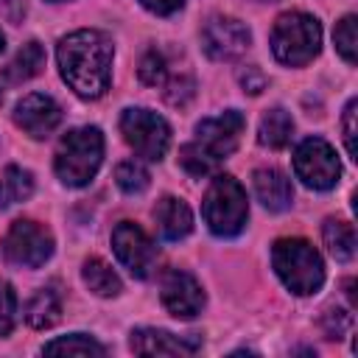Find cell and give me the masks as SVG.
I'll use <instances>...</instances> for the list:
<instances>
[{
  "mask_svg": "<svg viewBox=\"0 0 358 358\" xmlns=\"http://www.w3.org/2000/svg\"><path fill=\"white\" fill-rule=\"evenodd\" d=\"M25 11V0H0V14L11 22H17Z\"/></svg>",
  "mask_w": 358,
  "mask_h": 358,
  "instance_id": "33",
  "label": "cell"
},
{
  "mask_svg": "<svg viewBox=\"0 0 358 358\" xmlns=\"http://www.w3.org/2000/svg\"><path fill=\"white\" fill-rule=\"evenodd\" d=\"M238 81H241L243 92H249V95H257V92H263V90H266V76H263V70H260V67H255V64H249L246 70H241Z\"/></svg>",
  "mask_w": 358,
  "mask_h": 358,
  "instance_id": "31",
  "label": "cell"
},
{
  "mask_svg": "<svg viewBox=\"0 0 358 358\" xmlns=\"http://www.w3.org/2000/svg\"><path fill=\"white\" fill-rule=\"evenodd\" d=\"M252 185H255V193L260 199V204L271 213H280V210H288L291 201H294V187H291V179L277 171V168H257L252 173Z\"/></svg>",
  "mask_w": 358,
  "mask_h": 358,
  "instance_id": "15",
  "label": "cell"
},
{
  "mask_svg": "<svg viewBox=\"0 0 358 358\" xmlns=\"http://www.w3.org/2000/svg\"><path fill=\"white\" fill-rule=\"evenodd\" d=\"M81 277L87 282V288L98 296H117L123 291V282L120 277L112 271V266L101 257H87L84 260V268H81Z\"/></svg>",
  "mask_w": 358,
  "mask_h": 358,
  "instance_id": "20",
  "label": "cell"
},
{
  "mask_svg": "<svg viewBox=\"0 0 358 358\" xmlns=\"http://www.w3.org/2000/svg\"><path fill=\"white\" fill-rule=\"evenodd\" d=\"M243 129H246V120L238 109H227L215 117H204L196 126V140L182 145L179 151L182 168L190 176L213 173L221 165V159H227L238 148Z\"/></svg>",
  "mask_w": 358,
  "mask_h": 358,
  "instance_id": "2",
  "label": "cell"
},
{
  "mask_svg": "<svg viewBox=\"0 0 358 358\" xmlns=\"http://www.w3.org/2000/svg\"><path fill=\"white\" fill-rule=\"evenodd\" d=\"M53 255V235L31 218H17L3 238V257L20 268H39Z\"/></svg>",
  "mask_w": 358,
  "mask_h": 358,
  "instance_id": "9",
  "label": "cell"
},
{
  "mask_svg": "<svg viewBox=\"0 0 358 358\" xmlns=\"http://www.w3.org/2000/svg\"><path fill=\"white\" fill-rule=\"evenodd\" d=\"M129 347L137 355H193V352H199L201 341L182 338V336H173L159 327H140L131 333Z\"/></svg>",
  "mask_w": 358,
  "mask_h": 358,
  "instance_id": "14",
  "label": "cell"
},
{
  "mask_svg": "<svg viewBox=\"0 0 358 358\" xmlns=\"http://www.w3.org/2000/svg\"><path fill=\"white\" fill-rule=\"evenodd\" d=\"M322 324H324L327 338H341V336L350 330V324H352V313H347V310H341V308H330V310L324 313Z\"/></svg>",
  "mask_w": 358,
  "mask_h": 358,
  "instance_id": "29",
  "label": "cell"
},
{
  "mask_svg": "<svg viewBox=\"0 0 358 358\" xmlns=\"http://www.w3.org/2000/svg\"><path fill=\"white\" fill-rule=\"evenodd\" d=\"M103 162V134L95 126L73 129L56 148V176L67 187H84L92 182Z\"/></svg>",
  "mask_w": 358,
  "mask_h": 358,
  "instance_id": "3",
  "label": "cell"
},
{
  "mask_svg": "<svg viewBox=\"0 0 358 358\" xmlns=\"http://www.w3.org/2000/svg\"><path fill=\"white\" fill-rule=\"evenodd\" d=\"M355 109H358V101L350 98L347 109H344V145H347V154L352 159H358V148H355Z\"/></svg>",
  "mask_w": 358,
  "mask_h": 358,
  "instance_id": "30",
  "label": "cell"
},
{
  "mask_svg": "<svg viewBox=\"0 0 358 358\" xmlns=\"http://www.w3.org/2000/svg\"><path fill=\"white\" fill-rule=\"evenodd\" d=\"M333 42H336V50L341 53V59L347 64H355V14H347L336 31H333Z\"/></svg>",
  "mask_w": 358,
  "mask_h": 358,
  "instance_id": "25",
  "label": "cell"
},
{
  "mask_svg": "<svg viewBox=\"0 0 358 358\" xmlns=\"http://www.w3.org/2000/svg\"><path fill=\"white\" fill-rule=\"evenodd\" d=\"M140 81L143 84H148V87H157V84H162L165 81V59H162V53L159 50H148L145 56H143V62H140Z\"/></svg>",
  "mask_w": 358,
  "mask_h": 358,
  "instance_id": "26",
  "label": "cell"
},
{
  "mask_svg": "<svg viewBox=\"0 0 358 358\" xmlns=\"http://www.w3.org/2000/svg\"><path fill=\"white\" fill-rule=\"evenodd\" d=\"M120 131L123 140L134 148V154L143 159H162L171 145V126L165 123V117L143 106L123 109Z\"/></svg>",
  "mask_w": 358,
  "mask_h": 358,
  "instance_id": "7",
  "label": "cell"
},
{
  "mask_svg": "<svg viewBox=\"0 0 358 358\" xmlns=\"http://www.w3.org/2000/svg\"><path fill=\"white\" fill-rule=\"evenodd\" d=\"M201 215L213 235H218V238L238 235L249 218L246 190L238 185V179H232L229 173H218L204 193Z\"/></svg>",
  "mask_w": 358,
  "mask_h": 358,
  "instance_id": "6",
  "label": "cell"
},
{
  "mask_svg": "<svg viewBox=\"0 0 358 358\" xmlns=\"http://www.w3.org/2000/svg\"><path fill=\"white\" fill-rule=\"evenodd\" d=\"M14 316H17V294L6 280H0V336L11 333Z\"/></svg>",
  "mask_w": 358,
  "mask_h": 358,
  "instance_id": "27",
  "label": "cell"
},
{
  "mask_svg": "<svg viewBox=\"0 0 358 358\" xmlns=\"http://www.w3.org/2000/svg\"><path fill=\"white\" fill-rule=\"evenodd\" d=\"M0 101H3V95H0Z\"/></svg>",
  "mask_w": 358,
  "mask_h": 358,
  "instance_id": "36",
  "label": "cell"
},
{
  "mask_svg": "<svg viewBox=\"0 0 358 358\" xmlns=\"http://www.w3.org/2000/svg\"><path fill=\"white\" fill-rule=\"evenodd\" d=\"M159 296H162L165 310L176 319H193L204 308V291H201L199 280L182 268H171L162 277Z\"/></svg>",
  "mask_w": 358,
  "mask_h": 358,
  "instance_id": "12",
  "label": "cell"
},
{
  "mask_svg": "<svg viewBox=\"0 0 358 358\" xmlns=\"http://www.w3.org/2000/svg\"><path fill=\"white\" fill-rule=\"evenodd\" d=\"M14 123H17L25 134L42 140V137H48V134L62 123V109H59V103H56L50 95L31 92V95H25V98L14 106Z\"/></svg>",
  "mask_w": 358,
  "mask_h": 358,
  "instance_id": "13",
  "label": "cell"
},
{
  "mask_svg": "<svg viewBox=\"0 0 358 358\" xmlns=\"http://www.w3.org/2000/svg\"><path fill=\"white\" fill-rule=\"evenodd\" d=\"M3 48H6V36L0 34V50H3Z\"/></svg>",
  "mask_w": 358,
  "mask_h": 358,
  "instance_id": "34",
  "label": "cell"
},
{
  "mask_svg": "<svg viewBox=\"0 0 358 358\" xmlns=\"http://www.w3.org/2000/svg\"><path fill=\"white\" fill-rule=\"evenodd\" d=\"M252 42V34L249 28L235 20V17H224V14H215L204 22L201 28V48L210 59L215 62H229V59H238L241 53H246Z\"/></svg>",
  "mask_w": 358,
  "mask_h": 358,
  "instance_id": "11",
  "label": "cell"
},
{
  "mask_svg": "<svg viewBox=\"0 0 358 358\" xmlns=\"http://www.w3.org/2000/svg\"><path fill=\"white\" fill-rule=\"evenodd\" d=\"M291 134H294V120H291V115L282 106H274V109H268L260 117V129H257L260 145H266V148H285L291 143Z\"/></svg>",
  "mask_w": 358,
  "mask_h": 358,
  "instance_id": "19",
  "label": "cell"
},
{
  "mask_svg": "<svg viewBox=\"0 0 358 358\" xmlns=\"http://www.w3.org/2000/svg\"><path fill=\"white\" fill-rule=\"evenodd\" d=\"M42 67H45V48L31 39V42H25V45L17 50V56L3 67V81H8V84H22V81L39 76Z\"/></svg>",
  "mask_w": 358,
  "mask_h": 358,
  "instance_id": "17",
  "label": "cell"
},
{
  "mask_svg": "<svg viewBox=\"0 0 358 358\" xmlns=\"http://www.w3.org/2000/svg\"><path fill=\"white\" fill-rule=\"evenodd\" d=\"M50 3H64V0H50Z\"/></svg>",
  "mask_w": 358,
  "mask_h": 358,
  "instance_id": "35",
  "label": "cell"
},
{
  "mask_svg": "<svg viewBox=\"0 0 358 358\" xmlns=\"http://www.w3.org/2000/svg\"><path fill=\"white\" fill-rule=\"evenodd\" d=\"M34 193V176L31 171L20 168V165H8L0 176V210L17 204V201H25L28 196Z\"/></svg>",
  "mask_w": 358,
  "mask_h": 358,
  "instance_id": "22",
  "label": "cell"
},
{
  "mask_svg": "<svg viewBox=\"0 0 358 358\" xmlns=\"http://www.w3.org/2000/svg\"><path fill=\"white\" fill-rule=\"evenodd\" d=\"M112 39L103 31L81 28L59 39L56 62L67 87L87 101L101 98L112 78Z\"/></svg>",
  "mask_w": 358,
  "mask_h": 358,
  "instance_id": "1",
  "label": "cell"
},
{
  "mask_svg": "<svg viewBox=\"0 0 358 358\" xmlns=\"http://www.w3.org/2000/svg\"><path fill=\"white\" fill-rule=\"evenodd\" d=\"M115 182H117V187H120L123 193L137 196V193H143V190L148 187L151 176H148V171H145L143 162H137V159H123V162L115 168Z\"/></svg>",
  "mask_w": 358,
  "mask_h": 358,
  "instance_id": "24",
  "label": "cell"
},
{
  "mask_svg": "<svg viewBox=\"0 0 358 358\" xmlns=\"http://www.w3.org/2000/svg\"><path fill=\"white\" fill-rule=\"evenodd\" d=\"M322 238H324V246L327 252L347 263L355 257V227L350 221H338V218H330L324 221V229H322Z\"/></svg>",
  "mask_w": 358,
  "mask_h": 358,
  "instance_id": "21",
  "label": "cell"
},
{
  "mask_svg": "<svg viewBox=\"0 0 358 358\" xmlns=\"http://www.w3.org/2000/svg\"><path fill=\"white\" fill-rule=\"evenodd\" d=\"M193 92H196V84H193V78H187V76H179V78H171V81H168V90H165V101H168L171 106H185V103L193 98Z\"/></svg>",
  "mask_w": 358,
  "mask_h": 358,
  "instance_id": "28",
  "label": "cell"
},
{
  "mask_svg": "<svg viewBox=\"0 0 358 358\" xmlns=\"http://www.w3.org/2000/svg\"><path fill=\"white\" fill-rule=\"evenodd\" d=\"M322 48V25L305 11H288L277 17L271 28V53L280 64L302 67L313 62Z\"/></svg>",
  "mask_w": 358,
  "mask_h": 358,
  "instance_id": "5",
  "label": "cell"
},
{
  "mask_svg": "<svg viewBox=\"0 0 358 358\" xmlns=\"http://www.w3.org/2000/svg\"><path fill=\"white\" fill-rule=\"evenodd\" d=\"M271 263L282 285L296 296H310L324 282V263L302 238H280L271 249Z\"/></svg>",
  "mask_w": 358,
  "mask_h": 358,
  "instance_id": "4",
  "label": "cell"
},
{
  "mask_svg": "<svg viewBox=\"0 0 358 358\" xmlns=\"http://www.w3.org/2000/svg\"><path fill=\"white\" fill-rule=\"evenodd\" d=\"M62 319V299L53 288H39L25 305V322L36 330H48Z\"/></svg>",
  "mask_w": 358,
  "mask_h": 358,
  "instance_id": "18",
  "label": "cell"
},
{
  "mask_svg": "<svg viewBox=\"0 0 358 358\" xmlns=\"http://www.w3.org/2000/svg\"><path fill=\"white\" fill-rule=\"evenodd\" d=\"M112 249H115L120 266H126L129 274L137 280H145L157 266V246L131 221H120L112 229Z\"/></svg>",
  "mask_w": 358,
  "mask_h": 358,
  "instance_id": "10",
  "label": "cell"
},
{
  "mask_svg": "<svg viewBox=\"0 0 358 358\" xmlns=\"http://www.w3.org/2000/svg\"><path fill=\"white\" fill-rule=\"evenodd\" d=\"M268 3H271V0H268Z\"/></svg>",
  "mask_w": 358,
  "mask_h": 358,
  "instance_id": "37",
  "label": "cell"
},
{
  "mask_svg": "<svg viewBox=\"0 0 358 358\" xmlns=\"http://www.w3.org/2000/svg\"><path fill=\"white\" fill-rule=\"evenodd\" d=\"M42 352L48 355H106V347L87 333H70V336H59L48 341Z\"/></svg>",
  "mask_w": 358,
  "mask_h": 358,
  "instance_id": "23",
  "label": "cell"
},
{
  "mask_svg": "<svg viewBox=\"0 0 358 358\" xmlns=\"http://www.w3.org/2000/svg\"><path fill=\"white\" fill-rule=\"evenodd\" d=\"M151 14H159V17H171V14H176L182 6H185V0H140Z\"/></svg>",
  "mask_w": 358,
  "mask_h": 358,
  "instance_id": "32",
  "label": "cell"
},
{
  "mask_svg": "<svg viewBox=\"0 0 358 358\" xmlns=\"http://www.w3.org/2000/svg\"><path fill=\"white\" fill-rule=\"evenodd\" d=\"M154 218H157V227H159V232H162L165 241H182L193 229V213L176 196L159 199L157 207H154Z\"/></svg>",
  "mask_w": 358,
  "mask_h": 358,
  "instance_id": "16",
  "label": "cell"
},
{
  "mask_svg": "<svg viewBox=\"0 0 358 358\" xmlns=\"http://www.w3.org/2000/svg\"><path fill=\"white\" fill-rule=\"evenodd\" d=\"M294 173L310 190H330L341 176V162L327 140L308 137L294 151Z\"/></svg>",
  "mask_w": 358,
  "mask_h": 358,
  "instance_id": "8",
  "label": "cell"
}]
</instances>
